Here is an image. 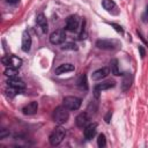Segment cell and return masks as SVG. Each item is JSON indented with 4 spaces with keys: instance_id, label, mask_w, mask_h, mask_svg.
<instances>
[{
    "instance_id": "obj_19",
    "label": "cell",
    "mask_w": 148,
    "mask_h": 148,
    "mask_svg": "<svg viewBox=\"0 0 148 148\" xmlns=\"http://www.w3.org/2000/svg\"><path fill=\"white\" fill-rule=\"evenodd\" d=\"M77 86H79V88L80 89H84V90H87L88 89V82H87V76H86V74H82L81 76H80V79H79V81H77Z\"/></svg>"
},
{
    "instance_id": "obj_25",
    "label": "cell",
    "mask_w": 148,
    "mask_h": 148,
    "mask_svg": "<svg viewBox=\"0 0 148 148\" xmlns=\"http://www.w3.org/2000/svg\"><path fill=\"white\" fill-rule=\"evenodd\" d=\"M112 25L116 28V30L118 31V32H120V34H123V29H121V27H119L118 24H114V23H112Z\"/></svg>"
},
{
    "instance_id": "obj_27",
    "label": "cell",
    "mask_w": 148,
    "mask_h": 148,
    "mask_svg": "<svg viewBox=\"0 0 148 148\" xmlns=\"http://www.w3.org/2000/svg\"><path fill=\"white\" fill-rule=\"evenodd\" d=\"M111 116H112V113H111V111H109L108 114H106V117H105V121H106V123H110V118H111Z\"/></svg>"
},
{
    "instance_id": "obj_12",
    "label": "cell",
    "mask_w": 148,
    "mask_h": 148,
    "mask_svg": "<svg viewBox=\"0 0 148 148\" xmlns=\"http://www.w3.org/2000/svg\"><path fill=\"white\" fill-rule=\"evenodd\" d=\"M88 123H89V114H88V112H81V113L75 118V124H76V126L80 127V128L86 127V126L88 125Z\"/></svg>"
},
{
    "instance_id": "obj_8",
    "label": "cell",
    "mask_w": 148,
    "mask_h": 148,
    "mask_svg": "<svg viewBox=\"0 0 148 148\" xmlns=\"http://www.w3.org/2000/svg\"><path fill=\"white\" fill-rule=\"evenodd\" d=\"M7 86L15 89L17 92H21L25 88V83L22 80L17 79V77H9V80L7 81Z\"/></svg>"
},
{
    "instance_id": "obj_28",
    "label": "cell",
    "mask_w": 148,
    "mask_h": 148,
    "mask_svg": "<svg viewBox=\"0 0 148 148\" xmlns=\"http://www.w3.org/2000/svg\"><path fill=\"white\" fill-rule=\"evenodd\" d=\"M18 1H20V0H6V2H7V3H10V5H16Z\"/></svg>"
},
{
    "instance_id": "obj_20",
    "label": "cell",
    "mask_w": 148,
    "mask_h": 148,
    "mask_svg": "<svg viewBox=\"0 0 148 148\" xmlns=\"http://www.w3.org/2000/svg\"><path fill=\"white\" fill-rule=\"evenodd\" d=\"M18 68H14V67H6L5 69V75L8 77H16L18 74Z\"/></svg>"
},
{
    "instance_id": "obj_11",
    "label": "cell",
    "mask_w": 148,
    "mask_h": 148,
    "mask_svg": "<svg viewBox=\"0 0 148 148\" xmlns=\"http://www.w3.org/2000/svg\"><path fill=\"white\" fill-rule=\"evenodd\" d=\"M96 131H97V124H96V123L88 124V125L84 127V131H83L84 138H86L87 140H91V139L95 136Z\"/></svg>"
},
{
    "instance_id": "obj_16",
    "label": "cell",
    "mask_w": 148,
    "mask_h": 148,
    "mask_svg": "<svg viewBox=\"0 0 148 148\" xmlns=\"http://www.w3.org/2000/svg\"><path fill=\"white\" fill-rule=\"evenodd\" d=\"M36 23L37 25L42 29L43 32H46L47 31V20L45 17L44 14H38L37 17H36Z\"/></svg>"
},
{
    "instance_id": "obj_5",
    "label": "cell",
    "mask_w": 148,
    "mask_h": 148,
    "mask_svg": "<svg viewBox=\"0 0 148 148\" xmlns=\"http://www.w3.org/2000/svg\"><path fill=\"white\" fill-rule=\"evenodd\" d=\"M2 64L6 65L7 67H14V68H20L22 65V60L18 57L15 56H5L1 59Z\"/></svg>"
},
{
    "instance_id": "obj_29",
    "label": "cell",
    "mask_w": 148,
    "mask_h": 148,
    "mask_svg": "<svg viewBox=\"0 0 148 148\" xmlns=\"http://www.w3.org/2000/svg\"><path fill=\"white\" fill-rule=\"evenodd\" d=\"M139 51H140L141 58H143V57H145V50H143V47H142V46H139Z\"/></svg>"
},
{
    "instance_id": "obj_6",
    "label": "cell",
    "mask_w": 148,
    "mask_h": 148,
    "mask_svg": "<svg viewBox=\"0 0 148 148\" xmlns=\"http://www.w3.org/2000/svg\"><path fill=\"white\" fill-rule=\"evenodd\" d=\"M119 43L117 40L111 39H98L96 42V46L102 50H113L116 46H118Z\"/></svg>"
},
{
    "instance_id": "obj_15",
    "label": "cell",
    "mask_w": 148,
    "mask_h": 148,
    "mask_svg": "<svg viewBox=\"0 0 148 148\" xmlns=\"http://www.w3.org/2000/svg\"><path fill=\"white\" fill-rule=\"evenodd\" d=\"M74 69H75L74 65H72V64H62V65H59V66L56 68L54 73H56L57 75H60V74L68 73V72H73Z\"/></svg>"
},
{
    "instance_id": "obj_26",
    "label": "cell",
    "mask_w": 148,
    "mask_h": 148,
    "mask_svg": "<svg viewBox=\"0 0 148 148\" xmlns=\"http://www.w3.org/2000/svg\"><path fill=\"white\" fill-rule=\"evenodd\" d=\"M6 135H8V132H6V130H1V133H0V139H3Z\"/></svg>"
},
{
    "instance_id": "obj_23",
    "label": "cell",
    "mask_w": 148,
    "mask_h": 148,
    "mask_svg": "<svg viewBox=\"0 0 148 148\" xmlns=\"http://www.w3.org/2000/svg\"><path fill=\"white\" fill-rule=\"evenodd\" d=\"M97 145L99 148L104 147L106 145V139H105V135L104 134H99L98 135V139H97Z\"/></svg>"
},
{
    "instance_id": "obj_13",
    "label": "cell",
    "mask_w": 148,
    "mask_h": 148,
    "mask_svg": "<svg viewBox=\"0 0 148 148\" xmlns=\"http://www.w3.org/2000/svg\"><path fill=\"white\" fill-rule=\"evenodd\" d=\"M21 47L23 52H29L30 47H31V37L29 35L28 31H23L22 34V43H21Z\"/></svg>"
},
{
    "instance_id": "obj_14",
    "label": "cell",
    "mask_w": 148,
    "mask_h": 148,
    "mask_svg": "<svg viewBox=\"0 0 148 148\" xmlns=\"http://www.w3.org/2000/svg\"><path fill=\"white\" fill-rule=\"evenodd\" d=\"M38 110V103L37 102H30L29 104H27L25 106L22 108V112L24 114H28V116H31V114H35Z\"/></svg>"
},
{
    "instance_id": "obj_3",
    "label": "cell",
    "mask_w": 148,
    "mask_h": 148,
    "mask_svg": "<svg viewBox=\"0 0 148 148\" xmlns=\"http://www.w3.org/2000/svg\"><path fill=\"white\" fill-rule=\"evenodd\" d=\"M64 105L69 110V111H74L77 110L81 106V98L76 97V96H66L64 98Z\"/></svg>"
},
{
    "instance_id": "obj_1",
    "label": "cell",
    "mask_w": 148,
    "mask_h": 148,
    "mask_svg": "<svg viewBox=\"0 0 148 148\" xmlns=\"http://www.w3.org/2000/svg\"><path fill=\"white\" fill-rule=\"evenodd\" d=\"M69 118V110L62 104L59 105L54 109L53 113H52V119L54 123H57L58 125H62L65 124Z\"/></svg>"
},
{
    "instance_id": "obj_21",
    "label": "cell",
    "mask_w": 148,
    "mask_h": 148,
    "mask_svg": "<svg viewBox=\"0 0 148 148\" xmlns=\"http://www.w3.org/2000/svg\"><path fill=\"white\" fill-rule=\"evenodd\" d=\"M102 6L104 7V9H106L108 12H111L112 9L116 8V3L112 0H103L102 1Z\"/></svg>"
},
{
    "instance_id": "obj_24",
    "label": "cell",
    "mask_w": 148,
    "mask_h": 148,
    "mask_svg": "<svg viewBox=\"0 0 148 148\" xmlns=\"http://www.w3.org/2000/svg\"><path fill=\"white\" fill-rule=\"evenodd\" d=\"M92 109V113H95L96 112V110H97V103L95 102V101H91V103L89 104V106H88V111L90 112V110Z\"/></svg>"
},
{
    "instance_id": "obj_7",
    "label": "cell",
    "mask_w": 148,
    "mask_h": 148,
    "mask_svg": "<svg viewBox=\"0 0 148 148\" xmlns=\"http://www.w3.org/2000/svg\"><path fill=\"white\" fill-rule=\"evenodd\" d=\"M79 24H80L79 16L77 15H71L66 20V30L74 32L79 29Z\"/></svg>"
},
{
    "instance_id": "obj_22",
    "label": "cell",
    "mask_w": 148,
    "mask_h": 148,
    "mask_svg": "<svg viewBox=\"0 0 148 148\" xmlns=\"http://www.w3.org/2000/svg\"><path fill=\"white\" fill-rule=\"evenodd\" d=\"M61 50H71V51H76L77 50V45L75 43H72V42H67V43H62V46H61Z\"/></svg>"
},
{
    "instance_id": "obj_10",
    "label": "cell",
    "mask_w": 148,
    "mask_h": 148,
    "mask_svg": "<svg viewBox=\"0 0 148 148\" xmlns=\"http://www.w3.org/2000/svg\"><path fill=\"white\" fill-rule=\"evenodd\" d=\"M109 74H110V68H109V67H102V68L96 69V71L91 74V79H92L94 81H99V80L105 79Z\"/></svg>"
},
{
    "instance_id": "obj_18",
    "label": "cell",
    "mask_w": 148,
    "mask_h": 148,
    "mask_svg": "<svg viewBox=\"0 0 148 148\" xmlns=\"http://www.w3.org/2000/svg\"><path fill=\"white\" fill-rule=\"evenodd\" d=\"M110 73L116 75V76H119L120 75V71H119V66H118V60L117 59H112L110 61Z\"/></svg>"
},
{
    "instance_id": "obj_17",
    "label": "cell",
    "mask_w": 148,
    "mask_h": 148,
    "mask_svg": "<svg viewBox=\"0 0 148 148\" xmlns=\"http://www.w3.org/2000/svg\"><path fill=\"white\" fill-rule=\"evenodd\" d=\"M132 80H133V77H132L131 74H126L124 76L123 82H121V89H123V91H127L130 89V87L132 84Z\"/></svg>"
},
{
    "instance_id": "obj_2",
    "label": "cell",
    "mask_w": 148,
    "mask_h": 148,
    "mask_svg": "<svg viewBox=\"0 0 148 148\" xmlns=\"http://www.w3.org/2000/svg\"><path fill=\"white\" fill-rule=\"evenodd\" d=\"M65 135H66V131H65L61 126H58V127H56V128L52 131V133L50 134L49 141H50V143H51L52 146H58V145H60V143L62 142Z\"/></svg>"
},
{
    "instance_id": "obj_9",
    "label": "cell",
    "mask_w": 148,
    "mask_h": 148,
    "mask_svg": "<svg viewBox=\"0 0 148 148\" xmlns=\"http://www.w3.org/2000/svg\"><path fill=\"white\" fill-rule=\"evenodd\" d=\"M116 86V82L114 81H105V82H102V83H98L97 86H95L94 88V92H95V97L98 98L99 97V92L102 90H106V89H111Z\"/></svg>"
},
{
    "instance_id": "obj_4",
    "label": "cell",
    "mask_w": 148,
    "mask_h": 148,
    "mask_svg": "<svg viewBox=\"0 0 148 148\" xmlns=\"http://www.w3.org/2000/svg\"><path fill=\"white\" fill-rule=\"evenodd\" d=\"M65 39H66V32L62 29H58L50 35V43L53 45L62 44L65 43Z\"/></svg>"
}]
</instances>
